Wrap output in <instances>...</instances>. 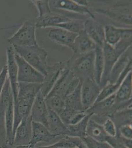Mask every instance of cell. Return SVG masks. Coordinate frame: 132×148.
I'll list each match as a JSON object with an SVG mask.
<instances>
[{
	"label": "cell",
	"mask_w": 132,
	"mask_h": 148,
	"mask_svg": "<svg viewBox=\"0 0 132 148\" xmlns=\"http://www.w3.org/2000/svg\"><path fill=\"white\" fill-rule=\"evenodd\" d=\"M0 146L3 148H6L8 147L7 145L6 140L5 123L1 120H0Z\"/></svg>",
	"instance_id": "37"
},
{
	"label": "cell",
	"mask_w": 132,
	"mask_h": 148,
	"mask_svg": "<svg viewBox=\"0 0 132 148\" xmlns=\"http://www.w3.org/2000/svg\"><path fill=\"white\" fill-rule=\"evenodd\" d=\"M107 142L114 148H127L122 144L117 135L114 137L109 136Z\"/></svg>",
	"instance_id": "39"
},
{
	"label": "cell",
	"mask_w": 132,
	"mask_h": 148,
	"mask_svg": "<svg viewBox=\"0 0 132 148\" xmlns=\"http://www.w3.org/2000/svg\"><path fill=\"white\" fill-rule=\"evenodd\" d=\"M14 102L10 83L7 77L0 96V120L4 121L5 112L11 103Z\"/></svg>",
	"instance_id": "25"
},
{
	"label": "cell",
	"mask_w": 132,
	"mask_h": 148,
	"mask_svg": "<svg viewBox=\"0 0 132 148\" xmlns=\"http://www.w3.org/2000/svg\"><path fill=\"white\" fill-rule=\"evenodd\" d=\"M35 21L28 20L24 22L16 32L7 40L10 46L31 47L39 45L36 36Z\"/></svg>",
	"instance_id": "5"
},
{
	"label": "cell",
	"mask_w": 132,
	"mask_h": 148,
	"mask_svg": "<svg viewBox=\"0 0 132 148\" xmlns=\"http://www.w3.org/2000/svg\"><path fill=\"white\" fill-rule=\"evenodd\" d=\"M105 42L114 47L123 39L132 38V28H122L112 25L104 26Z\"/></svg>",
	"instance_id": "14"
},
{
	"label": "cell",
	"mask_w": 132,
	"mask_h": 148,
	"mask_svg": "<svg viewBox=\"0 0 132 148\" xmlns=\"http://www.w3.org/2000/svg\"><path fill=\"white\" fill-rule=\"evenodd\" d=\"M42 86V84L18 83L17 96L14 101V134L21 121L30 116L34 101Z\"/></svg>",
	"instance_id": "1"
},
{
	"label": "cell",
	"mask_w": 132,
	"mask_h": 148,
	"mask_svg": "<svg viewBox=\"0 0 132 148\" xmlns=\"http://www.w3.org/2000/svg\"><path fill=\"white\" fill-rule=\"evenodd\" d=\"M49 116L47 127L52 134L56 136L68 135L67 125L64 123L57 113L48 107Z\"/></svg>",
	"instance_id": "21"
},
{
	"label": "cell",
	"mask_w": 132,
	"mask_h": 148,
	"mask_svg": "<svg viewBox=\"0 0 132 148\" xmlns=\"http://www.w3.org/2000/svg\"><path fill=\"white\" fill-rule=\"evenodd\" d=\"M12 46L16 54L22 57L28 63L44 76L47 75L49 65L47 63L48 53L45 49L39 45L31 47Z\"/></svg>",
	"instance_id": "4"
},
{
	"label": "cell",
	"mask_w": 132,
	"mask_h": 148,
	"mask_svg": "<svg viewBox=\"0 0 132 148\" xmlns=\"http://www.w3.org/2000/svg\"><path fill=\"white\" fill-rule=\"evenodd\" d=\"M32 138L29 147L35 148L40 143H47L48 145H52L64 136H56L52 134L47 127L40 123L32 121Z\"/></svg>",
	"instance_id": "8"
},
{
	"label": "cell",
	"mask_w": 132,
	"mask_h": 148,
	"mask_svg": "<svg viewBox=\"0 0 132 148\" xmlns=\"http://www.w3.org/2000/svg\"><path fill=\"white\" fill-rule=\"evenodd\" d=\"M35 148H61L53 146L52 145H48V146H43L38 147Z\"/></svg>",
	"instance_id": "44"
},
{
	"label": "cell",
	"mask_w": 132,
	"mask_h": 148,
	"mask_svg": "<svg viewBox=\"0 0 132 148\" xmlns=\"http://www.w3.org/2000/svg\"><path fill=\"white\" fill-rule=\"evenodd\" d=\"M29 146H11L6 148H28Z\"/></svg>",
	"instance_id": "43"
},
{
	"label": "cell",
	"mask_w": 132,
	"mask_h": 148,
	"mask_svg": "<svg viewBox=\"0 0 132 148\" xmlns=\"http://www.w3.org/2000/svg\"><path fill=\"white\" fill-rule=\"evenodd\" d=\"M78 35L79 34L69 32L63 29L53 28L50 30L48 36L50 40L53 42L69 47L75 53V40Z\"/></svg>",
	"instance_id": "12"
},
{
	"label": "cell",
	"mask_w": 132,
	"mask_h": 148,
	"mask_svg": "<svg viewBox=\"0 0 132 148\" xmlns=\"http://www.w3.org/2000/svg\"><path fill=\"white\" fill-rule=\"evenodd\" d=\"M82 139L88 148H114L107 142L96 141L88 137H85Z\"/></svg>",
	"instance_id": "35"
},
{
	"label": "cell",
	"mask_w": 132,
	"mask_h": 148,
	"mask_svg": "<svg viewBox=\"0 0 132 148\" xmlns=\"http://www.w3.org/2000/svg\"><path fill=\"white\" fill-rule=\"evenodd\" d=\"M101 90L99 85L93 80L89 79L82 80L81 98L84 111H87L93 106Z\"/></svg>",
	"instance_id": "9"
},
{
	"label": "cell",
	"mask_w": 132,
	"mask_h": 148,
	"mask_svg": "<svg viewBox=\"0 0 132 148\" xmlns=\"http://www.w3.org/2000/svg\"><path fill=\"white\" fill-rule=\"evenodd\" d=\"M83 30L96 46L103 47L105 42L104 26L95 19L89 18L84 22Z\"/></svg>",
	"instance_id": "16"
},
{
	"label": "cell",
	"mask_w": 132,
	"mask_h": 148,
	"mask_svg": "<svg viewBox=\"0 0 132 148\" xmlns=\"http://www.w3.org/2000/svg\"><path fill=\"white\" fill-rule=\"evenodd\" d=\"M132 73L128 74L115 94L116 105L124 104L132 101Z\"/></svg>",
	"instance_id": "18"
},
{
	"label": "cell",
	"mask_w": 132,
	"mask_h": 148,
	"mask_svg": "<svg viewBox=\"0 0 132 148\" xmlns=\"http://www.w3.org/2000/svg\"><path fill=\"white\" fill-rule=\"evenodd\" d=\"M66 65V62L61 61L52 65L48 66L47 75L44 76V82L42 83L40 90L44 97H46L51 90Z\"/></svg>",
	"instance_id": "10"
},
{
	"label": "cell",
	"mask_w": 132,
	"mask_h": 148,
	"mask_svg": "<svg viewBox=\"0 0 132 148\" xmlns=\"http://www.w3.org/2000/svg\"><path fill=\"white\" fill-rule=\"evenodd\" d=\"M0 148H2V147L0 146Z\"/></svg>",
	"instance_id": "45"
},
{
	"label": "cell",
	"mask_w": 132,
	"mask_h": 148,
	"mask_svg": "<svg viewBox=\"0 0 132 148\" xmlns=\"http://www.w3.org/2000/svg\"><path fill=\"white\" fill-rule=\"evenodd\" d=\"M109 118L114 121L117 130L123 125H132V108L116 111Z\"/></svg>",
	"instance_id": "30"
},
{
	"label": "cell",
	"mask_w": 132,
	"mask_h": 148,
	"mask_svg": "<svg viewBox=\"0 0 132 148\" xmlns=\"http://www.w3.org/2000/svg\"><path fill=\"white\" fill-rule=\"evenodd\" d=\"M31 2L39 12V16L37 18H40L52 12L50 10L49 1L48 0H35L31 1Z\"/></svg>",
	"instance_id": "33"
},
{
	"label": "cell",
	"mask_w": 132,
	"mask_h": 148,
	"mask_svg": "<svg viewBox=\"0 0 132 148\" xmlns=\"http://www.w3.org/2000/svg\"><path fill=\"white\" fill-rule=\"evenodd\" d=\"M6 56L7 59V73L12 93L13 95L14 101L16 99L18 93V82L17 81L18 68L15 59V51L12 46H8L6 49Z\"/></svg>",
	"instance_id": "11"
},
{
	"label": "cell",
	"mask_w": 132,
	"mask_h": 148,
	"mask_svg": "<svg viewBox=\"0 0 132 148\" xmlns=\"http://www.w3.org/2000/svg\"><path fill=\"white\" fill-rule=\"evenodd\" d=\"M104 131L110 137H116L117 135V130L115 123L110 118H107L102 124Z\"/></svg>",
	"instance_id": "34"
},
{
	"label": "cell",
	"mask_w": 132,
	"mask_h": 148,
	"mask_svg": "<svg viewBox=\"0 0 132 148\" xmlns=\"http://www.w3.org/2000/svg\"><path fill=\"white\" fill-rule=\"evenodd\" d=\"M51 2L53 7L55 9L87 15L90 18L95 19V16L91 12L88 8L79 5L74 0H54Z\"/></svg>",
	"instance_id": "17"
},
{
	"label": "cell",
	"mask_w": 132,
	"mask_h": 148,
	"mask_svg": "<svg viewBox=\"0 0 132 148\" xmlns=\"http://www.w3.org/2000/svg\"><path fill=\"white\" fill-rule=\"evenodd\" d=\"M97 13L105 15L112 20L118 22L132 25V14L123 13L113 9H97L95 10Z\"/></svg>",
	"instance_id": "26"
},
{
	"label": "cell",
	"mask_w": 132,
	"mask_h": 148,
	"mask_svg": "<svg viewBox=\"0 0 132 148\" xmlns=\"http://www.w3.org/2000/svg\"><path fill=\"white\" fill-rule=\"evenodd\" d=\"M81 81V79L76 77L66 65L47 96L56 95L65 98L76 89Z\"/></svg>",
	"instance_id": "6"
},
{
	"label": "cell",
	"mask_w": 132,
	"mask_h": 148,
	"mask_svg": "<svg viewBox=\"0 0 132 148\" xmlns=\"http://www.w3.org/2000/svg\"><path fill=\"white\" fill-rule=\"evenodd\" d=\"M47 106L50 109L59 114L66 108L65 98L61 96L54 95L45 98Z\"/></svg>",
	"instance_id": "31"
},
{
	"label": "cell",
	"mask_w": 132,
	"mask_h": 148,
	"mask_svg": "<svg viewBox=\"0 0 132 148\" xmlns=\"http://www.w3.org/2000/svg\"><path fill=\"white\" fill-rule=\"evenodd\" d=\"M74 1L80 6L88 8V2L87 1H86V0H74Z\"/></svg>",
	"instance_id": "41"
},
{
	"label": "cell",
	"mask_w": 132,
	"mask_h": 148,
	"mask_svg": "<svg viewBox=\"0 0 132 148\" xmlns=\"http://www.w3.org/2000/svg\"><path fill=\"white\" fill-rule=\"evenodd\" d=\"M96 46L95 43L89 37L83 29L79 33L75 40V53L82 54L94 51Z\"/></svg>",
	"instance_id": "24"
},
{
	"label": "cell",
	"mask_w": 132,
	"mask_h": 148,
	"mask_svg": "<svg viewBox=\"0 0 132 148\" xmlns=\"http://www.w3.org/2000/svg\"><path fill=\"white\" fill-rule=\"evenodd\" d=\"M54 28H59L69 31V32L79 34L80 31L83 29V25L81 26L80 22L77 19H72L66 22H63L62 23L59 24Z\"/></svg>",
	"instance_id": "32"
},
{
	"label": "cell",
	"mask_w": 132,
	"mask_h": 148,
	"mask_svg": "<svg viewBox=\"0 0 132 148\" xmlns=\"http://www.w3.org/2000/svg\"><path fill=\"white\" fill-rule=\"evenodd\" d=\"M92 115L89 120L87 125L86 136L96 141L107 142L109 136L104 131L102 124L96 121L92 118Z\"/></svg>",
	"instance_id": "22"
},
{
	"label": "cell",
	"mask_w": 132,
	"mask_h": 148,
	"mask_svg": "<svg viewBox=\"0 0 132 148\" xmlns=\"http://www.w3.org/2000/svg\"><path fill=\"white\" fill-rule=\"evenodd\" d=\"M81 83L82 81L72 92L65 98L66 108L75 111H85L83 108L81 98Z\"/></svg>",
	"instance_id": "27"
},
{
	"label": "cell",
	"mask_w": 132,
	"mask_h": 148,
	"mask_svg": "<svg viewBox=\"0 0 132 148\" xmlns=\"http://www.w3.org/2000/svg\"><path fill=\"white\" fill-rule=\"evenodd\" d=\"M15 59L18 68V83L42 84L44 82V76L15 52Z\"/></svg>",
	"instance_id": "7"
},
{
	"label": "cell",
	"mask_w": 132,
	"mask_h": 148,
	"mask_svg": "<svg viewBox=\"0 0 132 148\" xmlns=\"http://www.w3.org/2000/svg\"><path fill=\"white\" fill-rule=\"evenodd\" d=\"M95 56V51L82 54L74 53L70 59L66 62L67 67L80 79H89L94 81Z\"/></svg>",
	"instance_id": "2"
},
{
	"label": "cell",
	"mask_w": 132,
	"mask_h": 148,
	"mask_svg": "<svg viewBox=\"0 0 132 148\" xmlns=\"http://www.w3.org/2000/svg\"><path fill=\"white\" fill-rule=\"evenodd\" d=\"M30 116L32 121L40 123L47 127L49 110L45 102V97L40 91L37 94L34 101Z\"/></svg>",
	"instance_id": "15"
},
{
	"label": "cell",
	"mask_w": 132,
	"mask_h": 148,
	"mask_svg": "<svg viewBox=\"0 0 132 148\" xmlns=\"http://www.w3.org/2000/svg\"><path fill=\"white\" fill-rule=\"evenodd\" d=\"M88 114L86 111H80L77 112V113L74 114V116L72 117L71 120L69 122V125H74L79 123L84 118H85Z\"/></svg>",
	"instance_id": "38"
},
{
	"label": "cell",
	"mask_w": 132,
	"mask_h": 148,
	"mask_svg": "<svg viewBox=\"0 0 132 148\" xmlns=\"http://www.w3.org/2000/svg\"><path fill=\"white\" fill-rule=\"evenodd\" d=\"M31 148L30 147H29V148Z\"/></svg>",
	"instance_id": "46"
},
{
	"label": "cell",
	"mask_w": 132,
	"mask_h": 148,
	"mask_svg": "<svg viewBox=\"0 0 132 148\" xmlns=\"http://www.w3.org/2000/svg\"><path fill=\"white\" fill-rule=\"evenodd\" d=\"M95 61H94V81L100 86L101 80L104 70V54L103 47L96 46L95 50Z\"/></svg>",
	"instance_id": "28"
},
{
	"label": "cell",
	"mask_w": 132,
	"mask_h": 148,
	"mask_svg": "<svg viewBox=\"0 0 132 148\" xmlns=\"http://www.w3.org/2000/svg\"><path fill=\"white\" fill-rule=\"evenodd\" d=\"M77 148H88L87 145H86L85 143H84V142L83 141V140L81 139L80 141L79 142V143L77 144Z\"/></svg>",
	"instance_id": "42"
},
{
	"label": "cell",
	"mask_w": 132,
	"mask_h": 148,
	"mask_svg": "<svg viewBox=\"0 0 132 148\" xmlns=\"http://www.w3.org/2000/svg\"><path fill=\"white\" fill-rule=\"evenodd\" d=\"M32 120L31 116L21 121L14 134L12 146H29L32 138Z\"/></svg>",
	"instance_id": "13"
},
{
	"label": "cell",
	"mask_w": 132,
	"mask_h": 148,
	"mask_svg": "<svg viewBox=\"0 0 132 148\" xmlns=\"http://www.w3.org/2000/svg\"><path fill=\"white\" fill-rule=\"evenodd\" d=\"M124 138L132 139V125H123L117 129V133Z\"/></svg>",
	"instance_id": "36"
},
{
	"label": "cell",
	"mask_w": 132,
	"mask_h": 148,
	"mask_svg": "<svg viewBox=\"0 0 132 148\" xmlns=\"http://www.w3.org/2000/svg\"><path fill=\"white\" fill-rule=\"evenodd\" d=\"M131 46H132V38L122 40L114 47L110 46L105 42L103 47L105 66L100 84L101 89L108 83L109 74L114 64L121 55Z\"/></svg>",
	"instance_id": "3"
},
{
	"label": "cell",
	"mask_w": 132,
	"mask_h": 148,
	"mask_svg": "<svg viewBox=\"0 0 132 148\" xmlns=\"http://www.w3.org/2000/svg\"><path fill=\"white\" fill-rule=\"evenodd\" d=\"M8 77L7 66L5 65L2 69V71L0 72V96L2 92V89L5 84V81Z\"/></svg>",
	"instance_id": "40"
},
{
	"label": "cell",
	"mask_w": 132,
	"mask_h": 148,
	"mask_svg": "<svg viewBox=\"0 0 132 148\" xmlns=\"http://www.w3.org/2000/svg\"><path fill=\"white\" fill-rule=\"evenodd\" d=\"M132 60V46L124 51L114 64L109 76V84L116 83L119 77L127 67L129 62Z\"/></svg>",
	"instance_id": "19"
},
{
	"label": "cell",
	"mask_w": 132,
	"mask_h": 148,
	"mask_svg": "<svg viewBox=\"0 0 132 148\" xmlns=\"http://www.w3.org/2000/svg\"><path fill=\"white\" fill-rule=\"evenodd\" d=\"M92 114H88L79 123L74 125L67 126L68 136L77 137L82 138L86 136V128L89 120L92 116Z\"/></svg>",
	"instance_id": "29"
},
{
	"label": "cell",
	"mask_w": 132,
	"mask_h": 148,
	"mask_svg": "<svg viewBox=\"0 0 132 148\" xmlns=\"http://www.w3.org/2000/svg\"><path fill=\"white\" fill-rule=\"evenodd\" d=\"M72 19L64 15L57 14H51L44 15L40 18H37L36 21V28H45L49 27L54 28L59 24Z\"/></svg>",
	"instance_id": "23"
},
{
	"label": "cell",
	"mask_w": 132,
	"mask_h": 148,
	"mask_svg": "<svg viewBox=\"0 0 132 148\" xmlns=\"http://www.w3.org/2000/svg\"><path fill=\"white\" fill-rule=\"evenodd\" d=\"M132 62L131 60L129 62L128 64L127 65V67L119 76L118 79L116 83L114 84L107 83V84L101 89L99 96L96 101L95 103L99 102L107 98L109 96H111L113 94H115L128 74L131 71H132Z\"/></svg>",
	"instance_id": "20"
}]
</instances>
